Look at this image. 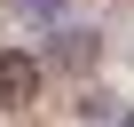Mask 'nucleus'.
<instances>
[{"label": "nucleus", "instance_id": "1", "mask_svg": "<svg viewBox=\"0 0 134 127\" xmlns=\"http://www.w3.org/2000/svg\"><path fill=\"white\" fill-rule=\"evenodd\" d=\"M32 87H40L32 56H0V111H24V103H32Z\"/></svg>", "mask_w": 134, "mask_h": 127}]
</instances>
